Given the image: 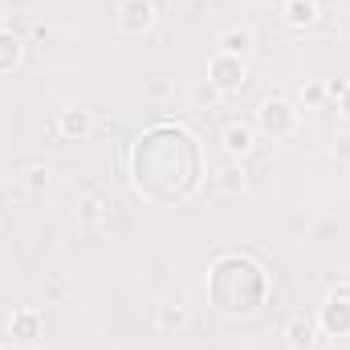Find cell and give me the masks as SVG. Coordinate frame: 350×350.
Instances as JSON below:
<instances>
[{
  "instance_id": "obj_1",
  "label": "cell",
  "mask_w": 350,
  "mask_h": 350,
  "mask_svg": "<svg viewBox=\"0 0 350 350\" xmlns=\"http://www.w3.org/2000/svg\"><path fill=\"white\" fill-rule=\"evenodd\" d=\"M257 122H261L265 135L285 139V135H293V131H297V110H293L285 98H265L261 110H257Z\"/></svg>"
},
{
  "instance_id": "obj_7",
  "label": "cell",
  "mask_w": 350,
  "mask_h": 350,
  "mask_svg": "<svg viewBox=\"0 0 350 350\" xmlns=\"http://www.w3.org/2000/svg\"><path fill=\"white\" fill-rule=\"evenodd\" d=\"M285 338H289L293 350H314V326H310V318L306 314H293L285 322Z\"/></svg>"
},
{
  "instance_id": "obj_10",
  "label": "cell",
  "mask_w": 350,
  "mask_h": 350,
  "mask_svg": "<svg viewBox=\"0 0 350 350\" xmlns=\"http://www.w3.org/2000/svg\"><path fill=\"white\" fill-rule=\"evenodd\" d=\"M57 131H62V135H70V139H74V135L82 139V135H90V131H94V114H90V110H62Z\"/></svg>"
},
{
  "instance_id": "obj_18",
  "label": "cell",
  "mask_w": 350,
  "mask_h": 350,
  "mask_svg": "<svg viewBox=\"0 0 350 350\" xmlns=\"http://www.w3.org/2000/svg\"><path fill=\"white\" fill-rule=\"evenodd\" d=\"M216 98V86L208 82V86H196V102H212Z\"/></svg>"
},
{
  "instance_id": "obj_12",
  "label": "cell",
  "mask_w": 350,
  "mask_h": 350,
  "mask_svg": "<svg viewBox=\"0 0 350 350\" xmlns=\"http://www.w3.org/2000/svg\"><path fill=\"white\" fill-rule=\"evenodd\" d=\"M314 16H318V4H314V0H285V21H289V25L306 29Z\"/></svg>"
},
{
  "instance_id": "obj_3",
  "label": "cell",
  "mask_w": 350,
  "mask_h": 350,
  "mask_svg": "<svg viewBox=\"0 0 350 350\" xmlns=\"http://www.w3.org/2000/svg\"><path fill=\"white\" fill-rule=\"evenodd\" d=\"M155 21V4L151 0H122L118 4V29L122 33H147Z\"/></svg>"
},
{
  "instance_id": "obj_14",
  "label": "cell",
  "mask_w": 350,
  "mask_h": 350,
  "mask_svg": "<svg viewBox=\"0 0 350 350\" xmlns=\"http://www.w3.org/2000/svg\"><path fill=\"white\" fill-rule=\"evenodd\" d=\"M245 183H249V179H245V167H224V172H220V191H224V196L245 191Z\"/></svg>"
},
{
  "instance_id": "obj_8",
  "label": "cell",
  "mask_w": 350,
  "mask_h": 350,
  "mask_svg": "<svg viewBox=\"0 0 350 350\" xmlns=\"http://www.w3.org/2000/svg\"><path fill=\"white\" fill-rule=\"evenodd\" d=\"M155 322H159L163 334H179V330L191 326V314H187V306H159L155 310Z\"/></svg>"
},
{
  "instance_id": "obj_15",
  "label": "cell",
  "mask_w": 350,
  "mask_h": 350,
  "mask_svg": "<svg viewBox=\"0 0 350 350\" xmlns=\"http://www.w3.org/2000/svg\"><path fill=\"white\" fill-rule=\"evenodd\" d=\"M25 183H29V196H37L41 187H49V172H41V167H33V172L25 175Z\"/></svg>"
},
{
  "instance_id": "obj_9",
  "label": "cell",
  "mask_w": 350,
  "mask_h": 350,
  "mask_svg": "<svg viewBox=\"0 0 350 350\" xmlns=\"http://www.w3.org/2000/svg\"><path fill=\"white\" fill-rule=\"evenodd\" d=\"M220 143H224V151H228V155H249V151H253V131H249V126H241V122H232V126H224Z\"/></svg>"
},
{
  "instance_id": "obj_23",
  "label": "cell",
  "mask_w": 350,
  "mask_h": 350,
  "mask_svg": "<svg viewBox=\"0 0 350 350\" xmlns=\"http://www.w3.org/2000/svg\"><path fill=\"white\" fill-rule=\"evenodd\" d=\"M4 25H8V21H4V12H0V33H4Z\"/></svg>"
},
{
  "instance_id": "obj_22",
  "label": "cell",
  "mask_w": 350,
  "mask_h": 350,
  "mask_svg": "<svg viewBox=\"0 0 350 350\" xmlns=\"http://www.w3.org/2000/svg\"><path fill=\"white\" fill-rule=\"evenodd\" d=\"M338 155H350V139H338Z\"/></svg>"
},
{
  "instance_id": "obj_13",
  "label": "cell",
  "mask_w": 350,
  "mask_h": 350,
  "mask_svg": "<svg viewBox=\"0 0 350 350\" xmlns=\"http://www.w3.org/2000/svg\"><path fill=\"white\" fill-rule=\"evenodd\" d=\"M21 53H25L21 37H12V33L4 29V33H0V74H4V70H12V66L21 62Z\"/></svg>"
},
{
  "instance_id": "obj_11",
  "label": "cell",
  "mask_w": 350,
  "mask_h": 350,
  "mask_svg": "<svg viewBox=\"0 0 350 350\" xmlns=\"http://www.w3.org/2000/svg\"><path fill=\"white\" fill-rule=\"evenodd\" d=\"M249 49H253V33H249V29H224V33H220V53L241 57V53H249Z\"/></svg>"
},
{
  "instance_id": "obj_17",
  "label": "cell",
  "mask_w": 350,
  "mask_h": 350,
  "mask_svg": "<svg viewBox=\"0 0 350 350\" xmlns=\"http://www.w3.org/2000/svg\"><path fill=\"white\" fill-rule=\"evenodd\" d=\"M301 98H306L310 106H318V102H322V86H306L301 90Z\"/></svg>"
},
{
  "instance_id": "obj_6",
  "label": "cell",
  "mask_w": 350,
  "mask_h": 350,
  "mask_svg": "<svg viewBox=\"0 0 350 350\" xmlns=\"http://www.w3.org/2000/svg\"><path fill=\"white\" fill-rule=\"evenodd\" d=\"M106 212H110V196L106 191H86L78 200V224H98Z\"/></svg>"
},
{
  "instance_id": "obj_21",
  "label": "cell",
  "mask_w": 350,
  "mask_h": 350,
  "mask_svg": "<svg viewBox=\"0 0 350 350\" xmlns=\"http://www.w3.org/2000/svg\"><path fill=\"white\" fill-rule=\"evenodd\" d=\"M342 114L350 118V86H347V94H342Z\"/></svg>"
},
{
  "instance_id": "obj_4",
  "label": "cell",
  "mask_w": 350,
  "mask_h": 350,
  "mask_svg": "<svg viewBox=\"0 0 350 350\" xmlns=\"http://www.w3.org/2000/svg\"><path fill=\"white\" fill-rule=\"evenodd\" d=\"M322 330L330 334V338H347L350 334V297H330L326 306H322Z\"/></svg>"
},
{
  "instance_id": "obj_16",
  "label": "cell",
  "mask_w": 350,
  "mask_h": 350,
  "mask_svg": "<svg viewBox=\"0 0 350 350\" xmlns=\"http://www.w3.org/2000/svg\"><path fill=\"white\" fill-rule=\"evenodd\" d=\"M66 297H70V281H66V277H57V281L49 285V301H66Z\"/></svg>"
},
{
  "instance_id": "obj_20",
  "label": "cell",
  "mask_w": 350,
  "mask_h": 350,
  "mask_svg": "<svg viewBox=\"0 0 350 350\" xmlns=\"http://www.w3.org/2000/svg\"><path fill=\"white\" fill-rule=\"evenodd\" d=\"M167 90H172V86H167V82H151V94H155V98H163Z\"/></svg>"
},
{
  "instance_id": "obj_19",
  "label": "cell",
  "mask_w": 350,
  "mask_h": 350,
  "mask_svg": "<svg viewBox=\"0 0 350 350\" xmlns=\"http://www.w3.org/2000/svg\"><path fill=\"white\" fill-rule=\"evenodd\" d=\"M326 90H330L334 98H342V94H347V82H342V78H334V82H330V86H326Z\"/></svg>"
},
{
  "instance_id": "obj_5",
  "label": "cell",
  "mask_w": 350,
  "mask_h": 350,
  "mask_svg": "<svg viewBox=\"0 0 350 350\" xmlns=\"http://www.w3.org/2000/svg\"><path fill=\"white\" fill-rule=\"evenodd\" d=\"M8 334H12V342H37L41 338V314L37 310H16L8 318Z\"/></svg>"
},
{
  "instance_id": "obj_2",
  "label": "cell",
  "mask_w": 350,
  "mask_h": 350,
  "mask_svg": "<svg viewBox=\"0 0 350 350\" xmlns=\"http://www.w3.org/2000/svg\"><path fill=\"white\" fill-rule=\"evenodd\" d=\"M208 82L220 90V94H232V90H241L249 82V66L241 57H232V53H216L208 62Z\"/></svg>"
}]
</instances>
